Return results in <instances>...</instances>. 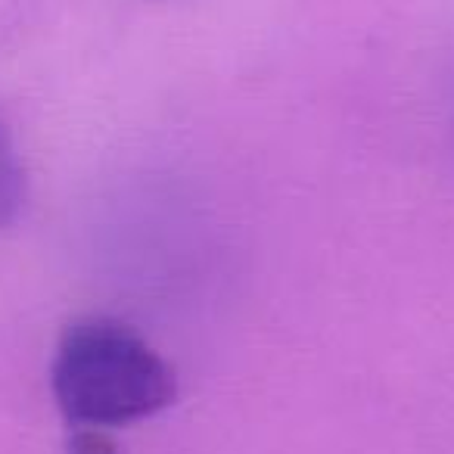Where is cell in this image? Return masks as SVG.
<instances>
[{"instance_id":"cell-1","label":"cell","mask_w":454,"mask_h":454,"mask_svg":"<svg viewBox=\"0 0 454 454\" xmlns=\"http://www.w3.org/2000/svg\"><path fill=\"white\" fill-rule=\"evenodd\" d=\"M51 386L72 427L113 429L175 404L171 364L128 324L106 315L72 321L57 342Z\"/></svg>"},{"instance_id":"cell-2","label":"cell","mask_w":454,"mask_h":454,"mask_svg":"<svg viewBox=\"0 0 454 454\" xmlns=\"http://www.w3.org/2000/svg\"><path fill=\"white\" fill-rule=\"evenodd\" d=\"M26 206V168L7 125L0 121V227L13 224Z\"/></svg>"},{"instance_id":"cell-3","label":"cell","mask_w":454,"mask_h":454,"mask_svg":"<svg viewBox=\"0 0 454 454\" xmlns=\"http://www.w3.org/2000/svg\"><path fill=\"white\" fill-rule=\"evenodd\" d=\"M66 454H121V451L106 435V429L72 427L69 439H66Z\"/></svg>"}]
</instances>
